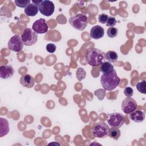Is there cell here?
Returning <instances> with one entry per match:
<instances>
[{
    "label": "cell",
    "instance_id": "9a60e30c",
    "mask_svg": "<svg viewBox=\"0 0 146 146\" xmlns=\"http://www.w3.org/2000/svg\"><path fill=\"white\" fill-rule=\"evenodd\" d=\"M38 6L33 3H30L24 10L25 14L29 17H34L36 15L38 14Z\"/></svg>",
    "mask_w": 146,
    "mask_h": 146
},
{
    "label": "cell",
    "instance_id": "484cf974",
    "mask_svg": "<svg viewBox=\"0 0 146 146\" xmlns=\"http://www.w3.org/2000/svg\"><path fill=\"white\" fill-rule=\"evenodd\" d=\"M108 18V15L103 13L99 15L98 19H99V22L100 23H101L102 24H105V23H106Z\"/></svg>",
    "mask_w": 146,
    "mask_h": 146
},
{
    "label": "cell",
    "instance_id": "277c9868",
    "mask_svg": "<svg viewBox=\"0 0 146 146\" xmlns=\"http://www.w3.org/2000/svg\"><path fill=\"white\" fill-rule=\"evenodd\" d=\"M21 37L23 44L27 46L34 45L38 40L37 34L30 28H26Z\"/></svg>",
    "mask_w": 146,
    "mask_h": 146
},
{
    "label": "cell",
    "instance_id": "603a6c76",
    "mask_svg": "<svg viewBox=\"0 0 146 146\" xmlns=\"http://www.w3.org/2000/svg\"><path fill=\"white\" fill-rule=\"evenodd\" d=\"M107 35L110 38H114V37L116 36V35H117V34H118V30L116 27H109L107 29Z\"/></svg>",
    "mask_w": 146,
    "mask_h": 146
},
{
    "label": "cell",
    "instance_id": "44dd1931",
    "mask_svg": "<svg viewBox=\"0 0 146 146\" xmlns=\"http://www.w3.org/2000/svg\"><path fill=\"white\" fill-rule=\"evenodd\" d=\"M136 87L138 91H139L140 93L145 94V80L144 79L143 80H141V82H138L136 84Z\"/></svg>",
    "mask_w": 146,
    "mask_h": 146
},
{
    "label": "cell",
    "instance_id": "2e32d148",
    "mask_svg": "<svg viewBox=\"0 0 146 146\" xmlns=\"http://www.w3.org/2000/svg\"><path fill=\"white\" fill-rule=\"evenodd\" d=\"M0 124H1V131H0V136L1 137H3L5 135H6L9 132V125L8 121L2 117L0 118Z\"/></svg>",
    "mask_w": 146,
    "mask_h": 146
},
{
    "label": "cell",
    "instance_id": "5b68a950",
    "mask_svg": "<svg viewBox=\"0 0 146 146\" xmlns=\"http://www.w3.org/2000/svg\"><path fill=\"white\" fill-rule=\"evenodd\" d=\"M109 126L104 121L97 123L92 129V135L97 138H105L108 136L110 132Z\"/></svg>",
    "mask_w": 146,
    "mask_h": 146
},
{
    "label": "cell",
    "instance_id": "5bb4252c",
    "mask_svg": "<svg viewBox=\"0 0 146 146\" xmlns=\"http://www.w3.org/2000/svg\"><path fill=\"white\" fill-rule=\"evenodd\" d=\"M129 118L136 123H141L145 119V112L141 110H135L129 113Z\"/></svg>",
    "mask_w": 146,
    "mask_h": 146
},
{
    "label": "cell",
    "instance_id": "7c38bea8",
    "mask_svg": "<svg viewBox=\"0 0 146 146\" xmlns=\"http://www.w3.org/2000/svg\"><path fill=\"white\" fill-rule=\"evenodd\" d=\"M90 34L92 38L94 39H99L104 36V30L102 26L96 25L91 28Z\"/></svg>",
    "mask_w": 146,
    "mask_h": 146
},
{
    "label": "cell",
    "instance_id": "6da1fadb",
    "mask_svg": "<svg viewBox=\"0 0 146 146\" xmlns=\"http://www.w3.org/2000/svg\"><path fill=\"white\" fill-rule=\"evenodd\" d=\"M120 78L117 76L116 70L107 73H103L100 78L101 84L104 90L111 91L117 87L120 83Z\"/></svg>",
    "mask_w": 146,
    "mask_h": 146
},
{
    "label": "cell",
    "instance_id": "e0dca14e",
    "mask_svg": "<svg viewBox=\"0 0 146 146\" xmlns=\"http://www.w3.org/2000/svg\"><path fill=\"white\" fill-rule=\"evenodd\" d=\"M105 59L110 63L116 62L118 59V55L115 51H108L105 54Z\"/></svg>",
    "mask_w": 146,
    "mask_h": 146
},
{
    "label": "cell",
    "instance_id": "4316f807",
    "mask_svg": "<svg viewBox=\"0 0 146 146\" xmlns=\"http://www.w3.org/2000/svg\"><path fill=\"white\" fill-rule=\"evenodd\" d=\"M56 49V46L53 43H48L46 46V50L50 53H54Z\"/></svg>",
    "mask_w": 146,
    "mask_h": 146
},
{
    "label": "cell",
    "instance_id": "30bf717a",
    "mask_svg": "<svg viewBox=\"0 0 146 146\" xmlns=\"http://www.w3.org/2000/svg\"><path fill=\"white\" fill-rule=\"evenodd\" d=\"M48 25L46 22V20L43 18H40L35 21L32 26V29L36 34H44L48 31Z\"/></svg>",
    "mask_w": 146,
    "mask_h": 146
},
{
    "label": "cell",
    "instance_id": "d6986e66",
    "mask_svg": "<svg viewBox=\"0 0 146 146\" xmlns=\"http://www.w3.org/2000/svg\"><path fill=\"white\" fill-rule=\"evenodd\" d=\"M120 135H121V132L119 128L112 127L110 129L108 136L111 138H112L115 140H117L120 137Z\"/></svg>",
    "mask_w": 146,
    "mask_h": 146
},
{
    "label": "cell",
    "instance_id": "4fadbf2b",
    "mask_svg": "<svg viewBox=\"0 0 146 146\" xmlns=\"http://www.w3.org/2000/svg\"><path fill=\"white\" fill-rule=\"evenodd\" d=\"M20 83L23 87L30 88L34 86L35 82L32 76L29 74H25L21 76Z\"/></svg>",
    "mask_w": 146,
    "mask_h": 146
},
{
    "label": "cell",
    "instance_id": "7402d4cb",
    "mask_svg": "<svg viewBox=\"0 0 146 146\" xmlns=\"http://www.w3.org/2000/svg\"><path fill=\"white\" fill-rule=\"evenodd\" d=\"M30 2V0H15L14 1L16 6L21 8H26Z\"/></svg>",
    "mask_w": 146,
    "mask_h": 146
},
{
    "label": "cell",
    "instance_id": "ffe728a7",
    "mask_svg": "<svg viewBox=\"0 0 146 146\" xmlns=\"http://www.w3.org/2000/svg\"><path fill=\"white\" fill-rule=\"evenodd\" d=\"M76 76L78 80L79 81H81L86 78V72L83 68L79 67L76 71Z\"/></svg>",
    "mask_w": 146,
    "mask_h": 146
},
{
    "label": "cell",
    "instance_id": "8fae6325",
    "mask_svg": "<svg viewBox=\"0 0 146 146\" xmlns=\"http://www.w3.org/2000/svg\"><path fill=\"white\" fill-rule=\"evenodd\" d=\"M14 74V70L12 66L9 65H3L0 67V77L2 79L10 78Z\"/></svg>",
    "mask_w": 146,
    "mask_h": 146
},
{
    "label": "cell",
    "instance_id": "3957f363",
    "mask_svg": "<svg viewBox=\"0 0 146 146\" xmlns=\"http://www.w3.org/2000/svg\"><path fill=\"white\" fill-rule=\"evenodd\" d=\"M68 22L72 27L79 31L84 30L88 22L87 17L82 14H78L74 17H70Z\"/></svg>",
    "mask_w": 146,
    "mask_h": 146
},
{
    "label": "cell",
    "instance_id": "52a82bcc",
    "mask_svg": "<svg viewBox=\"0 0 146 146\" xmlns=\"http://www.w3.org/2000/svg\"><path fill=\"white\" fill-rule=\"evenodd\" d=\"M40 13L46 17L51 15L55 10V5L52 1L48 0L43 1L38 6Z\"/></svg>",
    "mask_w": 146,
    "mask_h": 146
},
{
    "label": "cell",
    "instance_id": "9c48e42d",
    "mask_svg": "<svg viewBox=\"0 0 146 146\" xmlns=\"http://www.w3.org/2000/svg\"><path fill=\"white\" fill-rule=\"evenodd\" d=\"M137 107L136 102L131 97H127L121 103V110L126 114H129L136 110Z\"/></svg>",
    "mask_w": 146,
    "mask_h": 146
},
{
    "label": "cell",
    "instance_id": "7a4b0ae2",
    "mask_svg": "<svg viewBox=\"0 0 146 146\" xmlns=\"http://www.w3.org/2000/svg\"><path fill=\"white\" fill-rule=\"evenodd\" d=\"M85 59L87 63L91 66H100L105 59V53L96 48H91L87 50Z\"/></svg>",
    "mask_w": 146,
    "mask_h": 146
},
{
    "label": "cell",
    "instance_id": "d4e9b609",
    "mask_svg": "<svg viewBox=\"0 0 146 146\" xmlns=\"http://www.w3.org/2000/svg\"><path fill=\"white\" fill-rule=\"evenodd\" d=\"M124 94L127 97H131L133 95V90L130 87H127L124 90Z\"/></svg>",
    "mask_w": 146,
    "mask_h": 146
},
{
    "label": "cell",
    "instance_id": "f1b7e54d",
    "mask_svg": "<svg viewBox=\"0 0 146 146\" xmlns=\"http://www.w3.org/2000/svg\"><path fill=\"white\" fill-rule=\"evenodd\" d=\"M43 1L42 0H36V1H35V0H33L32 1V3L37 5V6H39L40 5V3L42 2Z\"/></svg>",
    "mask_w": 146,
    "mask_h": 146
},
{
    "label": "cell",
    "instance_id": "83f0119b",
    "mask_svg": "<svg viewBox=\"0 0 146 146\" xmlns=\"http://www.w3.org/2000/svg\"><path fill=\"white\" fill-rule=\"evenodd\" d=\"M95 94L96 96H97L98 98H99V95H102V97L104 98L105 95H106V91L102 89H98L95 91Z\"/></svg>",
    "mask_w": 146,
    "mask_h": 146
},
{
    "label": "cell",
    "instance_id": "8992f818",
    "mask_svg": "<svg viewBox=\"0 0 146 146\" xmlns=\"http://www.w3.org/2000/svg\"><path fill=\"white\" fill-rule=\"evenodd\" d=\"M107 122L111 127L119 128L124 124L125 119L123 114L114 112L107 115Z\"/></svg>",
    "mask_w": 146,
    "mask_h": 146
},
{
    "label": "cell",
    "instance_id": "ba28073f",
    "mask_svg": "<svg viewBox=\"0 0 146 146\" xmlns=\"http://www.w3.org/2000/svg\"><path fill=\"white\" fill-rule=\"evenodd\" d=\"M7 46L8 48L13 51H21L23 47V43L21 37L18 35H15L13 36L8 41Z\"/></svg>",
    "mask_w": 146,
    "mask_h": 146
},
{
    "label": "cell",
    "instance_id": "ac0fdd59",
    "mask_svg": "<svg viewBox=\"0 0 146 146\" xmlns=\"http://www.w3.org/2000/svg\"><path fill=\"white\" fill-rule=\"evenodd\" d=\"M114 70L113 66L112 64H111L109 62H103L100 67V70L103 73H107L111 72Z\"/></svg>",
    "mask_w": 146,
    "mask_h": 146
},
{
    "label": "cell",
    "instance_id": "cb8c5ba5",
    "mask_svg": "<svg viewBox=\"0 0 146 146\" xmlns=\"http://www.w3.org/2000/svg\"><path fill=\"white\" fill-rule=\"evenodd\" d=\"M116 22H117V21H116L115 18L112 17H108V18L106 24L107 26L111 27H113L114 26H115L116 24Z\"/></svg>",
    "mask_w": 146,
    "mask_h": 146
}]
</instances>
